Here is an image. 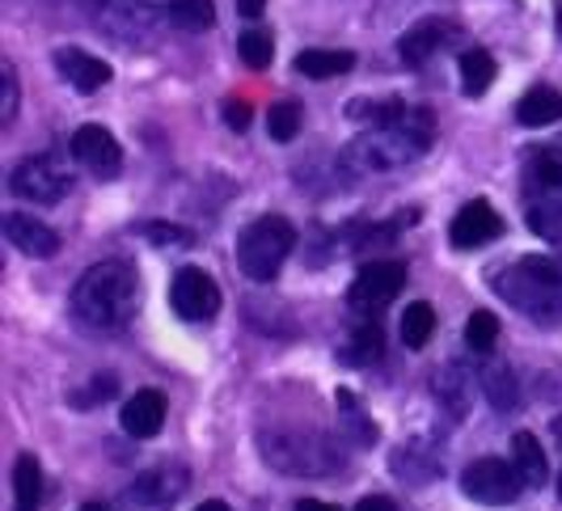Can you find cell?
I'll list each match as a JSON object with an SVG mask.
<instances>
[{
	"instance_id": "obj_4",
	"label": "cell",
	"mask_w": 562,
	"mask_h": 511,
	"mask_svg": "<svg viewBox=\"0 0 562 511\" xmlns=\"http://www.w3.org/2000/svg\"><path fill=\"white\" fill-rule=\"evenodd\" d=\"M296 246V228L283 216H262L237 237V266L250 275L254 284H271L280 275L283 258Z\"/></svg>"
},
{
	"instance_id": "obj_21",
	"label": "cell",
	"mask_w": 562,
	"mask_h": 511,
	"mask_svg": "<svg viewBox=\"0 0 562 511\" xmlns=\"http://www.w3.org/2000/svg\"><path fill=\"white\" fill-rule=\"evenodd\" d=\"M351 68H356V56H351V52H326V47H317V52H301V56H296V72H305L313 81H326V77L351 72Z\"/></svg>"
},
{
	"instance_id": "obj_14",
	"label": "cell",
	"mask_w": 562,
	"mask_h": 511,
	"mask_svg": "<svg viewBox=\"0 0 562 511\" xmlns=\"http://www.w3.org/2000/svg\"><path fill=\"white\" fill-rule=\"evenodd\" d=\"M182 490H187V469H153V474L136 478L127 499L140 508H173L182 499Z\"/></svg>"
},
{
	"instance_id": "obj_37",
	"label": "cell",
	"mask_w": 562,
	"mask_h": 511,
	"mask_svg": "<svg viewBox=\"0 0 562 511\" xmlns=\"http://www.w3.org/2000/svg\"><path fill=\"white\" fill-rule=\"evenodd\" d=\"M81 511H106V503H85Z\"/></svg>"
},
{
	"instance_id": "obj_15",
	"label": "cell",
	"mask_w": 562,
	"mask_h": 511,
	"mask_svg": "<svg viewBox=\"0 0 562 511\" xmlns=\"http://www.w3.org/2000/svg\"><path fill=\"white\" fill-rule=\"evenodd\" d=\"M119 423H123L127 435H136V440H153L161 431V423H166V398H161V389H140L136 398L123 406Z\"/></svg>"
},
{
	"instance_id": "obj_28",
	"label": "cell",
	"mask_w": 562,
	"mask_h": 511,
	"mask_svg": "<svg viewBox=\"0 0 562 511\" xmlns=\"http://www.w3.org/2000/svg\"><path fill=\"white\" fill-rule=\"evenodd\" d=\"M495 339H499V321H495V313L479 309L465 317V342H470L474 351H491Z\"/></svg>"
},
{
	"instance_id": "obj_27",
	"label": "cell",
	"mask_w": 562,
	"mask_h": 511,
	"mask_svg": "<svg viewBox=\"0 0 562 511\" xmlns=\"http://www.w3.org/2000/svg\"><path fill=\"white\" fill-rule=\"evenodd\" d=\"M301 106L296 102H276L271 106V114H267V132H271V140H280V144H288V140H296V132H301Z\"/></svg>"
},
{
	"instance_id": "obj_23",
	"label": "cell",
	"mask_w": 562,
	"mask_h": 511,
	"mask_svg": "<svg viewBox=\"0 0 562 511\" xmlns=\"http://www.w3.org/2000/svg\"><path fill=\"white\" fill-rule=\"evenodd\" d=\"M529 228L546 241H562V195L529 200Z\"/></svg>"
},
{
	"instance_id": "obj_8",
	"label": "cell",
	"mask_w": 562,
	"mask_h": 511,
	"mask_svg": "<svg viewBox=\"0 0 562 511\" xmlns=\"http://www.w3.org/2000/svg\"><path fill=\"white\" fill-rule=\"evenodd\" d=\"M169 305L182 321H212L221 313V287L207 271L182 266L173 275V287H169Z\"/></svg>"
},
{
	"instance_id": "obj_30",
	"label": "cell",
	"mask_w": 562,
	"mask_h": 511,
	"mask_svg": "<svg viewBox=\"0 0 562 511\" xmlns=\"http://www.w3.org/2000/svg\"><path fill=\"white\" fill-rule=\"evenodd\" d=\"M225 123L233 127V132H246V127H250V102H246V98H228Z\"/></svg>"
},
{
	"instance_id": "obj_5",
	"label": "cell",
	"mask_w": 562,
	"mask_h": 511,
	"mask_svg": "<svg viewBox=\"0 0 562 511\" xmlns=\"http://www.w3.org/2000/svg\"><path fill=\"white\" fill-rule=\"evenodd\" d=\"M520 469L516 461L507 465L504 456H479L465 474H461V490L474 499V503H486V508H504V503H516L520 495Z\"/></svg>"
},
{
	"instance_id": "obj_6",
	"label": "cell",
	"mask_w": 562,
	"mask_h": 511,
	"mask_svg": "<svg viewBox=\"0 0 562 511\" xmlns=\"http://www.w3.org/2000/svg\"><path fill=\"white\" fill-rule=\"evenodd\" d=\"M13 195L26 203H59L72 191V173L59 166L56 157H30L9 178Z\"/></svg>"
},
{
	"instance_id": "obj_1",
	"label": "cell",
	"mask_w": 562,
	"mask_h": 511,
	"mask_svg": "<svg viewBox=\"0 0 562 511\" xmlns=\"http://www.w3.org/2000/svg\"><path fill=\"white\" fill-rule=\"evenodd\" d=\"M68 305H72V317L89 330H123L136 317V305H140L136 266H127L119 258L89 266L72 287Z\"/></svg>"
},
{
	"instance_id": "obj_20",
	"label": "cell",
	"mask_w": 562,
	"mask_h": 511,
	"mask_svg": "<svg viewBox=\"0 0 562 511\" xmlns=\"http://www.w3.org/2000/svg\"><path fill=\"white\" fill-rule=\"evenodd\" d=\"M512 448H516V469H520V478L525 486H541L550 478V465H546V453H541V440L529 435V431H516V440H512Z\"/></svg>"
},
{
	"instance_id": "obj_22",
	"label": "cell",
	"mask_w": 562,
	"mask_h": 511,
	"mask_svg": "<svg viewBox=\"0 0 562 511\" xmlns=\"http://www.w3.org/2000/svg\"><path fill=\"white\" fill-rule=\"evenodd\" d=\"M461 86H465L470 98H482L486 89L495 86V59H491V52L474 47V52L461 56Z\"/></svg>"
},
{
	"instance_id": "obj_11",
	"label": "cell",
	"mask_w": 562,
	"mask_h": 511,
	"mask_svg": "<svg viewBox=\"0 0 562 511\" xmlns=\"http://www.w3.org/2000/svg\"><path fill=\"white\" fill-rule=\"evenodd\" d=\"M56 68L68 77V86L77 89V93H98L102 86H111V64L98 56H89L81 47H64L56 52Z\"/></svg>"
},
{
	"instance_id": "obj_7",
	"label": "cell",
	"mask_w": 562,
	"mask_h": 511,
	"mask_svg": "<svg viewBox=\"0 0 562 511\" xmlns=\"http://www.w3.org/2000/svg\"><path fill=\"white\" fill-rule=\"evenodd\" d=\"M402 287H406V266L394 262V258H381V262H368L364 271L351 280L347 300L360 313H376L385 309V305H394Z\"/></svg>"
},
{
	"instance_id": "obj_16",
	"label": "cell",
	"mask_w": 562,
	"mask_h": 511,
	"mask_svg": "<svg viewBox=\"0 0 562 511\" xmlns=\"http://www.w3.org/2000/svg\"><path fill=\"white\" fill-rule=\"evenodd\" d=\"M525 186H529V200L562 195V152L559 148H541V152L529 157V166H525Z\"/></svg>"
},
{
	"instance_id": "obj_2",
	"label": "cell",
	"mask_w": 562,
	"mask_h": 511,
	"mask_svg": "<svg viewBox=\"0 0 562 511\" xmlns=\"http://www.w3.org/2000/svg\"><path fill=\"white\" fill-rule=\"evenodd\" d=\"M495 292L512 309L529 313L537 321H562V258L533 254L512 262L495 280Z\"/></svg>"
},
{
	"instance_id": "obj_19",
	"label": "cell",
	"mask_w": 562,
	"mask_h": 511,
	"mask_svg": "<svg viewBox=\"0 0 562 511\" xmlns=\"http://www.w3.org/2000/svg\"><path fill=\"white\" fill-rule=\"evenodd\" d=\"M479 385H482V394H486V401H491L499 415L516 406V376H512V368L499 364V360H486V364H482Z\"/></svg>"
},
{
	"instance_id": "obj_26",
	"label": "cell",
	"mask_w": 562,
	"mask_h": 511,
	"mask_svg": "<svg viewBox=\"0 0 562 511\" xmlns=\"http://www.w3.org/2000/svg\"><path fill=\"white\" fill-rule=\"evenodd\" d=\"M237 52H241V59H246L250 68H267V64L276 59V38H271V30L250 26L237 38Z\"/></svg>"
},
{
	"instance_id": "obj_13",
	"label": "cell",
	"mask_w": 562,
	"mask_h": 511,
	"mask_svg": "<svg viewBox=\"0 0 562 511\" xmlns=\"http://www.w3.org/2000/svg\"><path fill=\"white\" fill-rule=\"evenodd\" d=\"M452 34H457V26L440 22V18H427V22L411 26L402 38H397V56H402V64L419 68V64H427V59H431L440 47H445V43H449Z\"/></svg>"
},
{
	"instance_id": "obj_25",
	"label": "cell",
	"mask_w": 562,
	"mask_h": 511,
	"mask_svg": "<svg viewBox=\"0 0 562 511\" xmlns=\"http://www.w3.org/2000/svg\"><path fill=\"white\" fill-rule=\"evenodd\" d=\"M166 18L182 30H207L216 22V4L212 0H169Z\"/></svg>"
},
{
	"instance_id": "obj_10",
	"label": "cell",
	"mask_w": 562,
	"mask_h": 511,
	"mask_svg": "<svg viewBox=\"0 0 562 511\" xmlns=\"http://www.w3.org/2000/svg\"><path fill=\"white\" fill-rule=\"evenodd\" d=\"M504 232V220H499V212L491 207L486 200H474L465 203L457 216H452V246L457 250H479V246H486V241H495Z\"/></svg>"
},
{
	"instance_id": "obj_35",
	"label": "cell",
	"mask_w": 562,
	"mask_h": 511,
	"mask_svg": "<svg viewBox=\"0 0 562 511\" xmlns=\"http://www.w3.org/2000/svg\"><path fill=\"white\" fill-rule=\"evenodd\" d=\"M296 511H338L335 503H322V499H301L296 503Z\"/></svg>"
},
{
	"instance_id": "obj_33",
	"label": "cell",
	"mask_w": 562,
	"mask_h": 511,
	"mask_svg": "<svg viewBox=\"0 0 562 511\" xmlns=\"http://www.w3.org/2000/svg\"><path fill=\"white\" fill-rule=\"evenodd\" d=\"M356 511H397V503L390 495H368V499L356 503Z\"/></svg>"
},
{
	"instance_id": "obj_38",
	"label": "cell",
	"mask_w": 562,
	"mask_h": 511,
	"mask_svg": "<svg viewBox=\"0 0 562 511\" xmlns=\"http://www.w3.org/2000/svg\"><path fill=\"white\" fill-rule=\"evenodd\" d=\"M559 499H562V474H559Z\"/></svg>"
},
{
	"instance_id": "obj_9",
	"label": "cell",
	"mask_w": 562,
	"mask_h": 511,
	"mask_svg": "<svg viewBox=\"0 0 562 511\" xmlns=\"http://www.w3.org/2000/svg\"><path fill=\"white\" fill-rule=\"evenodd\" d=\"M72 157H77L89 173H98V178H114L119 166H123L119 140H114L106 127H98V123L77 127V136H72Z\"/></svg>"
},
{
	"instance_id": "obj_3",
	"label": "cell",
	"mask_w": 562,
	"mask_h": 511,
	"mask_svg": "<svg viewBox=\"0 0 562 511\" xmlns=\"http://www.w3.org/2000/svg\"><path fill=\"white\" fill-rule=\"evenodd\" d=\"M258 448L267 456V465H276L283 474H305V478H322V474H335L338 461L330 440L313 435V431H296V427H280V431H262L258 435Z\"/></svg>"
},
{
	"instance_id": "obj_36",
	"label": "cell",
	"mask_w": 562,
	"mask_h": 511,
	"mask_svg": "<svg viewBox=\"0 0 562 511\" xmlns=\"http://www.w3.org/2000/svg\"><path fill=\"white\" fill-rule=\"evenodd\" d=\"M195 511H228V503H221V499H207V503H199Z\"/></svg>"
},
{
	"instance_id": "obj_24",
	"label": "cell",
	"mask_w": 562,
	"mask_h": 511,
	"mask_svg": "<svg viewBox=\"0 0 562 511\" xmlns=\"http://www.w3.org/2000/svg\"><path fill=\"white\" fill-rule=\"evenodd\" d=\"M431 330H436V309H431L427 300H415V305H406V313H402V342L419 351V347H427Z\"/></svg>"
},
{
	"instance_id": "obj_17",
	"label": "cell",
	"mask_w": 562,
	"mask_h": 511,
	"mask_svg": "<svg viewBox=\"0 0 562 511\" xmlns=\"http://www.w3.org/2000/svg\"><path fill=\"white\" fill-rule=\"evenodd\" d=\"M516 118L525 123V127H550V123H559L562 118V93L550 86H537L529 89L525 98H520V106H516Z\"/></svg>"
},
{
	"instance_id": "obj_29",
	"label": "cell",
	"mask_w": 562,
	"mask_h": 511,
	"mask_svg": "<svg viewBox=\"0 0 562 511\" xmlns=\"http://www.w3.org/2000/svg\"><path fill=\"white\" fill-rule=\"evenodd\" d=\"M347 355H351V364H368V360H376V355H381V326H376V321H364V326L356 330L351 347H347Z\"/></svg>"
},
{
	"instance_id": "obj_12",
	"label": "cell",
	"mask_w": 562,
	"mask_h": 511,
	"mask_svg": "<svg viewBox=\"0 0 562 511\" xmlns=\"http://www.w3.org/2000/svg\"><path fill=\"white\" fill-rule=\"evenodd\" d=\"M4 237L30 258H56L59 254L56 228H47L43 220H34V216H22V212H9V216H4Z\"/></svg>"
},
{
	"instance_id": "obj_32",
	"label": "cell",
	"mask_w": 562,
	"mask_h": 511,
	"mask_svg": "<svg viewBox=\"0 0 562 511\" xmlns=\"http://www.w3.org/2000/svg\"><path fill=\"white\" fill-rule=\"evenodd\" d=\"M144 237H153V241H191V232L187 228H173V225H144Z\"/></svg>"
},
{
	"instance_id": "obj_34",
	"label": "cell",
	"mask_w": 562,
	"mask_h": 511,
	"mask_svg": "<svg viewBox=\"0 0 562 511\" xmlns=\"http://www.w3.org/2000/svg\"><path fill=\"white\" fill-rule=\"evenodd\" d=\"M262 9H267V0H237V13H241L246 22H258V18H262Z\"/></svg>"
},
{
	"instance_id": "obj_31",
	"label": "cell",
	"mask_w": 562,
	"mask_h": 511,
	"mask_svg": "<svg viewBox=\"0 0 562 511\" xmlns=\"http://www.w3.org/2000/svg\"><path fill=\"white\" fill-rule=\"evenodd\" d=\"M18 114V77H13V64H4V106H0V118L9 123Z\"/></svg>"
},
{
	"instance_id": "obj_18",
	"label": "cell",
	"mask_w": 562,
	"mask_h": 511,
	"mask_svg": "<svg viewBox=\"0 0 562 511\" xmlns=\"http://www.w3.org/2000/svg\"><path fill=\"white\" fill-rule=\"evenodd\" d=\"M13 508L18 511H38L43 508V469L30 453L13 461Z\"/></svg>"
}]
</instances>
